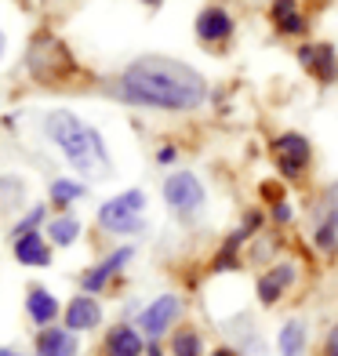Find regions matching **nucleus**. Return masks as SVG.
Here are the masks:
<instances>
[{"instance_id":"23","label":"nucleus","mask_w":338,"mask_h":356,"mask_svg":"<svg viewBox=\"0 0 338 356\" xmlns=\"http://www.w3.org/2000/svg\"><path fill=\"white\" fill-rule=\"evenodd\" d=\"M251 233L248 229H240V233H233L230 240H225V248L218 251V258H215V269H233L236 266V251H240V244H244Z\"/></svg>"},{"instance_id":"16","label":"nucleus","mask_w":338,"mask_h":356,"mask_svg":"<svg viewBox=\"0 0 338 356\" xmlns=\"http://www.w3.org/2000/svg\"><path fill=\"white\" fill-rule=\"evenodd\" d=\"M26 313H29L33 323H40V327H51V320L58 316V298L44 287H33L26 295Z\"/></svg>"},{"instance_id":"28","label":"nucleus","mask_w":338,"mask_h":356,"mask_svg":"<svg viewBox=\"0 0 338 356\" xmlns=\"http://www.w3.org/2000/svg\"><path fill=\"white\" fill-rule=\"evenodd\" d=\"M211 356H236V353H233V349H225V346H222V349H215Z\"/></svg>"},{"instance_id":"10","label":"nucleus","mask_w":338,"mask_h":356,"mask_svg":"<svg viewBox=\"0 0 338 356\" xmlns=\"http://www.w3.org/2000/svg\"><path fill=\"white\" fill-rule=\"evenodd\" d=\"M135 251L131 248H120V251H113L109 258H106V262H99V266H95V269H88L84 273V280H80V284H84V291H88V295H95V291H102L113 277H117V273L127 266V258H131Z\"/></svg>"},{"instance_id":"15","label":"nucleus","mask_w":338,"mask_h":356,"mask_svg":"<svg viewBox=\"0 0 338 356\" xmlns=\"http://www.w3.org/2000/svg\"><path fill=\"white\" fill-rule=\"evenodd\" d=\"M291 284H295V266L284 262V266H277V269H269L266 277L259 280V298H262L266 305H273V302H280V295H284Z\"/></svg>"},{"instance_id":"1","label":"nucleus","mask_w":338,"mask_h":356,"mask_svg":"<svg viewBox=\"0 0 338 356\" xmlns=\"http://www.w3.org/2000/svg\"><path fill=\"white\" fill-rule=\"evenodd\" d=\"M117 95L124 102H135V106L186 113V109L204 106L207 84L197 70L179 62V58L146 55V58H135L131 66L120 73Z\"/></svg>"},{"instance_id":"3","label":"nucleus","mask_w":338,"mask_h":356,"mask_svg":"<svg viewBox=\"0 0 338 356\" xmlns=\"http://www.w3.org/2000/svg\"><path fill=\"white\" fill-rule=\"evenodd\" d=\"M29 73H33L40 84H58L77 73V58L70 55V47L58 37L40 33L33 44H29Z\"/></svg>"},{"instance_id":"25","label":"nucleus","mask_w":338,"mask_h":356,"mask_svg":"<svg viewBox=\"0 0 338 356\" xmlns=\"http://www.w3.org/2000/svg\"><path fill=\"white\" fill-rule=\"evenodd\" d=\"M287 218H291V207H287L284 200H277V207H273V222H277V225H284Z\"/></svg>"},{"instance_id":"12","label":"nucleus","mask_w":338,"mask_h":356,"mask_svg":"<svg viewBox=\"0 0 338 356\" xmlns=\"http://www.w3.org/2000/svg\"><path fill=\"white\" fill-rule=\"evenodd\" d=\"M102 356H142V334L131 323H117V327L106 331Z\"/></svg>"},{"instance_id":"17","label":"nucleus","mask_w":338,"mask_h":356,"mask_svg":"<svg viewBox=\"0 0 338 356\" xmlns=\"http://www.w3.org/2000/svg\"><path fill=\"white\" fill-rule=\"evenodd\" d=\"M15 258H19L22 266H51V251H47L40 233H26V236L15 240Z\"/></svg>"},{"instance_id":"24","label":"nucleus","mask_w":338,"mask_h":356,"mask_svg":"<svg viewBox=\"0 0 338 356\" xmlns=\"http://www.w3.org/2000/svg\"><path fill=\"white\" fill-rule=\"evenodd\" d=\"M44 218V207H33V211H29L19 225H15V240H19V236H26V233H37V222Z\"/></svg>"},{"instance_id":"5","label":"nucleus","mask_w":338,"mask_h":356,"mask_svg":"<svg viewBox=\"0 0 338 356\" xmlns=\"http://www.w3.org/2000/svg\"><path fill=\"white\" fill-rule=\"evenodd\" d=\"M313 244L324 254L338 251V182L313 207Z\"/></svg>"},{"instance_id":"22","label":"nucleus","mask_w":338,"mask_h":356,"mask_svg":"<svg viewBox=\"0 0 338 356\" xmlns=\"http://www.w3.org/2000/svg\"><path fill=\"white\" fill-rule=\"evenodd\" d=\"M84 186H80V182H70V178H58V182L51 186V200L58 204V207H66V204H73V200H80V197H84Z\"/></svg>"},{"instance_id":"6","label":"nucleus","mask_w":338,"mask_h":356,"mask_svg":"<svg viewBox=\"0 0 338 356\" xmlns=\"http://www.w3.org/2000/svg\"><path fill=\"white\" fill-rule=\"evenodd\" d=\"M309 156H313L309 138L298 135V131H287V135H280L277 142H273V160H277L284 178H302L305 168H309Z\"/></svg>"},{"instance_id":"29","label":"nucleus","mask_w":338,"mask_h":356,"mask_svg":"<svg viewBox=\"0 0 338 356\" xmlns=\"http://www.w3.org/2000/svg\"><path fill=\"white\" fill-rule=\"evenodd\" d=\"M0 356H22V353H15V349H0Z\"/></svg>"},{"instance_id":"31","label":"nucleus","mask_w":338,"mask_h":356,"mask_svg":"<svg viewBox=\"0 0 338 356\" xmlns=\"http://www.w3.org/2000/svg\"><path fill=\"white\" fill-rule=\"evenodd\" d=\"M0 55H4V33H0Z\"/></svg>"},{"instance_id":"13","label":"nucleus","mask_w":338,"mask_h":356,"mask_svg":"<svg viewBox=\"0 0 338 356\" xmlns=\"http://www.w3.org/2000/svg\"><path fill=\"white\" fill-rule=\"evenodd\" d=\"M99 320H102V309H99V302H95L91 295H77L70 302V309H66V327L77 334V331H91V327H99Z\"/></svg>"},{"instance_id":"19","label":"nucleus","mask_w":338,"mask_h":356,"mask_svg":"<svg viewBox=\"0 0 338 356\" xmlns=\"http://www.w3.org/2000/svg\"><path fill=\"white\" fill-rule=\"evenodd\" d=\"M305 353V323L287 320L280 327V356H302Z\"/></svg>"},{"instance_id":"9","label":"nucleus","mask_w":338,"mask_h":356,"mask_svg":"<svg viewBox=\"0 0 338 356\" xmlns=\"http://www.w3.org/2000/svg\"><path fill=\"white\" fill-rule=\"evenodd\" d=\"M298 62L320 80V84L338 80V55H335L331 44H305V47H298Z\"/></svg>"},{"instance_id":"14","label":"nucleus","mask_w":338,"mask_h":356,"mask_svg":"<svg viewBox=\"0 0 338 356\" xmlns=\"http://www.w3.org/2000/svg\"><path fill=\"white\" fill-rule=\"evenodd\" d=\"M80 353V342L77 334L66 327H44V334L37 338V356H77Z\"/></svg>"},{"instance_id":"27","label":"nucleus","mask_w":338,"mask_h":356,"mask_svg":"<svg viewBox=\"0 0 338 356\" xmlns=\"http://www.w3.org/2000/svg\"><path fill=\"white\" fill-rule=\"evenodd\" d=\"M156 160H160V164H171V160H175V149H171V145H164V149L156 153Z\"/></svg>"},{"instance_id":"21","label":"nucleus","mask_w":338,"mask_h":356,"mask_svg":"<svg viewBox=\"0 0 338 356\" xmlns=\"http://www.w3.org/2000/svg\"><path fill=\"white\" fill-rule=\"evenodd\" d=\"M171 353H175V356H200V353H204L200 334H197V331H179V334L171 338Z\"/></svg>"},{"instance_id":"30","label":"nucleus","mask_w":338,"mask_h":356,"mask_svg":"<svg viewBox=\"0 0 338 356\" xmlns=\"http://www.w3.org/2000/svg\"><path fill=\"white\" fill-rule=\"evenodd\" d=\"M142 4H164V0H142Z\"/></svg>"},{"instance_id":"11","label":"nucleus","mask_w":338,"mask_h":356,"mask_svg":"<svg viewBox=\"0 0 338 356\" xmlns=\"http://www.w3.org/2000/svg\"><path fill=\"white\" fill-rule=\"evenodd\" d=\"M233 33V19H230V11L225 8H204L197 15V37L204 44H218Z\"/></svg>"},{"instance_id":"2","label":"nucleus","mask_w":338,"mask_h":356,"mask_svg":"<svg viewBox=\"0 0 338 356\" xmlns=\"http://www.w3.org/2000/svg\"><path fill=\"white\" fill-rule=\"evenodd\" d=\"M44 131L84 178L109 175V153H106L102 135L95 131V127H88L80 117H73L70 109H55L51 117L44 120Z\"/></svg>"},{"instance_id":"7","label":"nucleus","mask_w":338,"mask_h":356,"mask_svg":"<svg viewBox=\"0 0 338 356\" xmlns=\"http://www.w3.org/2000/svg\"><path fill=\"white\" fill-rule=\"evenodd\" d=\"M164 200H168L171 211H179V215L200 211V207H204V186H200V178L193 175V171H175L168 182H164Z\"/></svg>"},{"instance_id":"4","label":"nucleus","mask_w":338,"mask_h":356,"mask_svg":"<svg viewBox=\"0 0 338 356\" xmlns=\"http://www.w3.org/2000/svg\"><path fill=\"white\" fill-rule=\"evenodd\" d=\"M146 207V197H142V189H127L120 193V197H113L99 207V222H102V229L109 233H131L138 229V211Z\"/></svg>"},{"instance_id":"18","label":"nucleus","mask_w":338,"mask_h":356,"mask_svg":"<svg viewBox=\"0 0 338 356\" xmlns=\"http://www.w3.org/2000/svg\"><path fill=\"white\" fill-rule=\"evenodd\" d=\"M273 26H277L280 33H287V37L305 33V19H302L295 0H273Z\"/></svg>"},{"instance_id":"26","label":"nucleus","mask_w":338,"mask_h":356,"mask_svg":"<svg viewBox=\"0 0 338 356\" xmlns=\"http://www.w3.org/2000/svg\"><path fill=\"white\" fill-rule=\"evenodd\" d=\"M324 356H338V323L331 327V334H328V342H324Z\"/></svg>"},{"instance_id":"8","label":"nucleus","mask_w":338,"mask_h":356,"mask_svg":"<svg viewBox=\"0 0 338 356\" xmlns=\"http://www.w3.org/2000/svg\"><path fill=\"white\" fill-rule=\"evenodd\" d=\"M179 316H182V302L175 298V295H160L150 309L138 316V327L146 331L150 338H164V331H168Z\"/></svg>"},{"instance_id":"20","label":"nucleus","mask_w":338,"mask_h":356,"mask_svg":"<svg viewBox=\"0 0 338 356\" xmlns=\"http://www.w3.org/2000/svg\"><path fill=\"white\" fill-rule=\"evenodd\" d=\"M47 236H51L55 244H62V248H66V244H73V240L80 236V222L62 215V218H55V222H47Z\"/></svg>"}]
</instances>
